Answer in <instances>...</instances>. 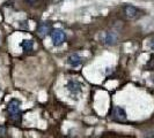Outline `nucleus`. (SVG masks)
<instances>
[{"instance_id":"obj_9","label":"nucleus","mask_w":154,"mask_h":138,"mask_svg":"<svg viewBox=\"0 0 154 138\" xmlns=\"http://www.w3.org/2000/svg\"><path fill=\"white\" fill-rule=\"evenodd\" d=\"M21 47L24 52H29L34 48V42L30 40V39H24L21 43Z\"/></svg>"},{"instance_id":"obj_7","label":"nucleus","mask_w":154,"mask_h":138,"mask_svg":"<svg viewBox=\"0 0 154 138\" xmlns=\"http://www.w3.org/2000/svg\"><path fill=\"white\" fill-rule=\"evenodd\" d=\"M67 63H69L71 67H73V68L79 67V66L82 63V58L78 53L71 54L69 58H67Z\"/></svg>"},{"instance_id":"obj_5","label":"nucleus","mask_w":154,"mask_h":138,"mask_svg":"<svg viewBox=\"0 0 154 138\" xmlns=\"http://www.w3.org/2000/svg\"><path fill=\"white\" fill-rule=\"evenodd\" d=\"M123 12L124 15L129 20H137L141 15V12L136 6H132V5H125L123 7Z\"/></svg>"},{"instance_id":"obj_2","label":"nucleus","mask_w":154,"mask_h":138,"mask_svg":"<svg viewBox=\"0 0 154 138\" xmlns=\"http://www.w3.org/2000/svg\"><path fill=\"white\" fill-rule=\"evenodd\" d=\"M66 89L69 92V96L73 97H79L82 93V83H80L77 79H69L66 83Z\"/></svg>"},{"instance_id":"obj_11","label":"nucleus","mask_w":154,"mask_h":138,"mask_svg":"<svg viewBox=\"0 0 154 138\" xmlns=\"http://www.w3.org/2000/svg\"><path fill=\"white\" fill-rule=\"evenodd\" d=\"M149 46H151V48L152 50H154V37L152 39H151V43H149Z\"/></svg>"},{"instance_id":"obj_1","label":"nucleus","mask_w":154,"mask_h":138,"mask_svg":"<svg viewBox=\"0 0 154 138\" xmlns=\"http://www.w3.org/2000/svg\"><path fill=\"white\" fill-rule=\"evenodd\" d=\"M7 119L8 122L13 125H20L22 121V112H21V101L19 99H11L7 104Z\"/></svg>"},{"instance_id":"obj_6","label":"nucleus","mask_w":154,"mask_h":138,"mask_svg":"<svg viewBox=\"0 0 154 138\" xmlns=\"http://www.w3.org/2000/svg\"><path fill=\"white\" fill-rule=\"evenodd\" d=\"M117 39H118V36L114 31H108V32H106L103 35V43L108 46L115 45L117 43Z\"/></svg>"},{"instance_id":"obj_3","label":"nucleus","mask_w":154,"mask_h":138,"mask_svg":"<svg viewBox=\"0 0 154 138\" xmlns=\"http://www.w3.org/2000/svg\"><path fill=\"white\" fill-rule=\"evenodd\" d=\"M110 119L116 122H125L128 120V115L123 107L115 106V107H112L111 112H110Z\"/></svg>"},{"instance_id":"obj_8","label":"nucleus","mask_w":154,"mask_h":138,"mask_svg":"<svg viewBox=\"0 0 154 138\" xmlns=\"http://www.w3.org/2000/svg\"><path fill=\"white\" fill-rule=\"evenodd\" d=\"M51 31H52V29H51V24L48 22L41 23L38 27V29H37V32H38V35L41 36V37H45V36H48L49 33H51Z\"/></svg>"},{"instance_id":"obj_10","label":"nucleus","mask_w":154,"mask_h":138,"mask_svg":"<svg viewBox=\"0 0 154 138\" xmlns=\"http://www.w3.org/2000/svg\"><path fill=\"white\" fill-rule=\"evenodd\" d=\"M20 27H21L22 29H24V30H28V29H29L28 23H27V22H21V23H20Z\"/></svg>"},{"instance_id":"obj_4","label":"nucleus","mask_w":154,"mask_h":138,"mask_svg":"<svg viewBox=\"0 0 154 138\" xmlns=\"http://www.w3.org/2000/svg\"><path fill=\"white\" fill-rule=\"evenodd\" d=\"M51 40L54 46H60L66 40V33L63 29H52L51 31Z\"/></svg>"}]
</instances>
